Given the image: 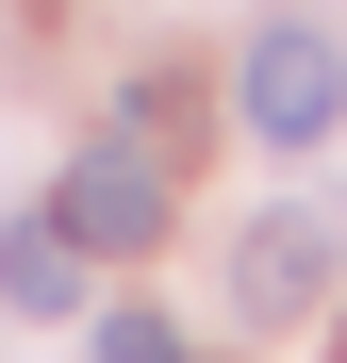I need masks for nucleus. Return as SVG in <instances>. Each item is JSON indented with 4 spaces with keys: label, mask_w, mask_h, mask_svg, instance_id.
I'll return each mask as SVG.
<instances>
[{
    "label": "nucleus",
    "mask_w": 347,
    "mask_h": 363,
    "mask_svg": "<svg viewBox=\"0 0 347 363\" xmlns=\"http://www.w3.org/2000/svg\"><path fill=\"white\" fill-rule=\"evenodd\" d=\"M50 231H67V248H165V149H83L67 182H50Z\"/></svg>",
    "instance_id": "2"
},
{
    "label": "nucleus",
    "mask_w": 347,
    "mask_h": 363,
    "mask_svg": "<svg viewBox=\"0 0 347 363\" xmlns=\"http://www.w3.org/2000/svg\"><path fill=\"white\" fill-rule=\"evenodd\" d=\"M67 297H83V248H67V231H0V314H67Z\"/></svg>",
    "instance_id": "4"
},
{
    "label": "nucleus",
    "mask_w": 347,
    "mask_h": 363,
    "mask_svg": "<svg viewBox=\"0 0 347 363\" xmlns=\"http://www.w3.org/2000/svg\"><path fill=\"white\" fill-rule=\"evenodd\" d=\"M314 281H331V215L298 199V215H265L248 248H231V314H248V330H281V314H314Z\"/></svg>",
    "instance_id": "3"
},
{
    "label": "nucleus",
    "mask_w": 347,
    "mask_h": 363,
    "mask_svg": "<svg viewBox=\"0 0 347 363\" xmlns=\"http://www.w3.org/2000/svg\"><path fill=\"white\" fill-rule=\"evenodd\" d=\"M331 363H347V314H331Z\"/></svg>",
    "instance_id": "6"
},
{
    "label": "nucleus",
    "mask_w": 347,
    "mask_h": 363,
    "mask_svg": "<svg viewBox=\"0 0 347 363\" xmlns=\"http://www.w3.org/2000/svg\"><path fill=\"white\" fill-rule=\"evenodd\" d=\"M83 363H182V330H165V314H99V330H83Z\"/></svg>",
    "instance_id": "5"
},
{
    "label": "nucleus",
    "mask_w": 347,
    "mask_h": 363,
    "mask_svg": "<svg viewBox=\"0 0 347 363\" xmlns=\"http://www.w3.org/2000/svg\"><path fill=\"white\" fill-rule=\"evenodd\" d=\"M231 99H248V133H265V149H314L331 116H347V50H331L314 17H265V33H248V67H231Z\"/></svg>",
    "instance_id": "1"
}]
</instances>
